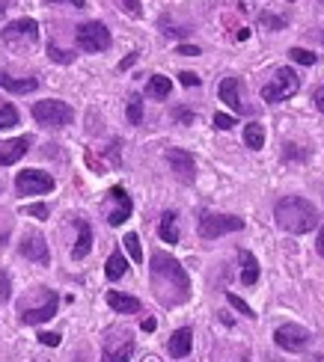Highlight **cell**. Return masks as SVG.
Masks as SVG:
<instances>
[{
	"mask_svg": "<svg viewBox=\"0 0 324 362\" xmlns=\"http://www.w3.org/2000/svg\"><path fill=\"white\" fill-rule=\"evenodd\" d=\"M274 217H277V226L292 234H307L319 226V211L310 199L303 196H286L277 202L274 208Z\"/></svg>",
	"mask_w": 324,
	"mask_h": 362,
	"instance_id": "obj_1",
	"label": "cell"
},
{
	"mask_svg": "<svg viewBox=\"0 0 324 362\" xmlns=\"http://www.w3.org/2000/svg\"><path fill=\"white\" fill-rule=\"evenodd\" d=\"M152 279H155V288H158L161 300H164V291H178V297L187 300L191 279H187L185 267L178 265L173 256H167V252H152Z\"/></svg>",
	"mask_w": 324,
	"mask_h": 362,
	"instance_id": "obj_2",
	"label": "cell"
},
{
	"mask_svg": "<svg viewBox=\"0 0 324 362\" xmlns=\"http://www.w3.org/2000/svg\"><path fill=\"white\" fill-rule=\"evenodd\" d=\"M298 86H301V80H298V75H294L292 69H277L274 77L262 86V98L268 104L286 101V98H292L294 93H298Z\"/></svg>",
	"mask_w": 324,
	"mask_h": 362,
	"instance_id": "obj_3",
	"label": "cell"
},
{
	"mask_svg": "<svg viewBox=\"0 0 324 362\" xmlns=\"http://www.w3.org/2000/svg\"><path fill=\"white\" fill-rule=\"evenodd\" d=\"M33 119L45 125V128H66V125L75 119V110L66 101H36L33 104Z\"/></svg>",
	"mask_w": 324,
	"mask_h": 362,
	"instance_id": "obj_4",
	"label": "cell"
},
{
	"mask_svg": "<svg viewBox=\"0 0 324 362\" xmlns=\"http://www.w3.org/2000/svg\"><path fill=\"white\" fill-rule=\"evenodd\" d=\"M241 229H244V220L232 214H202V220H200V234L205 241H214L220 234L241 232Z\"/></svg>",
	"mask_w": 324,
	"mask_h": 362,
	"instance_id": "obj_5",
	"label": "cell"
},
{
	"mask_svg": "<svg viewBox=\"0 0 324 362\" xmlns=\"http://www.w3.org/2000/svg\"><path fill=\"white\" fill-rule=\"evenodd\" d=\"M78 48L80 51H89V53H98V51H107L111 48V30L98 21H86L78 27Z\"/></svg>",
	"mask_w": 324,
	"mask_h": 362,
	"instance_id": "obj_6",
	"label": "cell"
},
{
	"mask_svg": "<svg viewBox=\"0 0 324 362\" xmlns=\"http://www.w3.org/2000/svg\"><path fill=\"white\" fill-rule=\"evenodd\" d=\"M15 187L21 196H39V193L54 190V178L48 173H42V169H24V173H18V178H15Z\"/></svg>",
	"mask_w": 324,
	"mask_h": 362,
	"instance_id": "obj_7",
	"label": "cell"
},
{
	"mask_svg": "<svg viewBox=\"0 0 324 362\" xmlns=\"http://www.w3.org/2000/svg\"><path fill=\"white\" fill-rule=\"evenodd\" d=\"M274 341L283 350H292V354H298V350H303V348L310 345V333L303 330V327H298V324H283V327H277Z\"/></svg>",
	"mask_w": 324,
	"mask_h": 362,
	"instance_id": "obj_8",
	"label": "cell"
},
{
	"mask_svg": "<svg viewBox=\"0 0 324 362\" xmlns=\"http://www.w3.org/2000/svg\"><path fill=\"white\" fill-rule=\"evenodd\" d=\"M36 36H39V24H36L33 18H18V21L6 24L3 42L6 45H33Z\"/></svg>",
	"mask_w": 324,
	"mask_h": 362,
	"instance_id": "obj_9",
	"label": "cell"
},
{
	"mask_svg": "<svg viewBox=\"0 0 324 362\" xmlns=\"http://www.w3.org/2000/svg\"><path fill=\"white\" fill-rule=\"evenodd\" d=\"M167 160H170V167H173V173L185 181V184H191V181L196 178V160L191 152H185V149H170L167 152Z\"/></svg>",
	"mask_w": 324,
	"mask_h": 362,
	"instance_id": "obj_10",
	"label": "cell"
},
{
	"mask_svg": "<svg viewBox=\"0 0 324 362\" xmlns=\"http://www.w3.org/2000/svg\"><path fill=\"white\" fill-rule=\"evenodd\" d=\"M134 354L131 336H113L104 341V362H128Z\"/></svg>",
	"mask_w": 324,
	"mask_h": 362,
	"instance_id": "obj_11",
	"label": "cell"
},
{
	"mask_svg": "<svg viewBox=\"0 0 324 362\" xmlns=\"http://www.w3.org/2000/svg\"><path fill=\"white\" fill-rule=\"evenodd\" d=\"M21 256L30 261H39V265H48V243L39 232H30L21 238Z\"/></svg>",
	"mask_w": 324,
	"mask_h": 362,
	"instance_id": "obj_12",
	"label": "cell"
},
{
	"mask_svg": "<svg viewBox=\"0 0 324 362\" xmlns=\"http://www.w3.org/2000/svg\"><path fill=\"white\" fill-rule=\"evenodd\" d=\"M30 149V137H15V140H3L0 143V167H9L15 160H21Z\"/></svg>",
	"mask_w": 324,
	"mask_h": 362,
	"instance_id": "obj_13",
	"label": "cell"
},
{
	"mask_svg": "<svg viewBox=\"0 0 324 362\" xmlns=\"http://www.w3.org/2000/svg\"><path fill=\"white\" fill-rule=\"evenodd\" d=\"M111 199L116 202V208L107 214V223H111V226H122L131 217V199H128V193H125L122 187H113L111 190Z\"/></svg>",
	"mask_w": 324,
	"mask_h": 362,
	"instance_id": "obj_14",
	"label": "cell"
},
{
	"mask_svg": "<svg viewBox=\"0 0 324 362\" xmlns=\"http://www.w3.org/2000/svg\"><path fill=\"white\" fill-rule=\"evenodd\" d=\"M57 294L54 291H48V300H45V306H39V309H21V321L24 324H45L48 318H54V315H57Z\"/></svg>",
	"mask_w": 324,
	"mask_h": 362,
	"instance_id": "obj_15",
	"label": "cell"
},
{
	"mask_svg": "<svg viewBox=\"0 0 324 362\" xmlns=\"http://www.w3.org/2000/svg\"><path fill=\"white\" fill-rule=\"evenodd\" d=\"M191 348H194V333L187 330V327L176 330L173 336H170L167 350H170V357H173V359H185L187 354H191Z\"/></svg>",
	"mask_w": 324,
	"mask_h": 362,
	"instance_id": "obj_16",
	"label": "cell"
},
{
	"mask_svg": "<svg viewBox=\"0 0 324 362\" xmlns=\"http://www.w3.org/2000/svg\"><path fill=\"white\" fill-rule=\"evenodd\" d=\"M218 93H220V101H227L235 113L244 110V104H241V95H238V77H223L220 86H218Z\"/></svg>",
	"mask_w": 324,
	"mask_h": 362,
	"instance_id": "obj_17",
	"label": "cell"
},
{
	"mask_svg": "<svg viewBox=\"0 0 324 362\" xmlns=\"http://www.w3.org/2000/svg\"><path fill=\"white\" fill-rule=\"evenodd\" d=\"M107 306L119 315H134L140 312V300L137 297H128V294H119V291H107Z\"/></svg>",
	"mask_w": 324,
	"mask_h": 362,
	"instance_id": "obj_18",
	"label": "cell"
},
{
	"mask_svg": "<svg viewBox=\"0 0 324 362\" xmlns=\"http://www.w3.org/2000/svg\"><path fill=\"white\" fill-rule=\"evenodd\" d=\"M89 250H93V229H89L86 220H78V241H75V247H71V256L86 258Z\"/></svg>",
	"mask_w": 324,
	"mask_h": 362,
	"instance_id": "obj_19",
	"label": "cell"
},
{
	"mask_svg": "<svg viewBox=\"0 0 324 362\" xmlns=\"http://www.w3.org/2000/svg\"><path fill=\"white\" fill-rule=\"evenodd\" d=\"M0 86H3L6 93H30V89L39 86V80L36 77H9L0 71Z\"/></svg>",
	"mask_w": 324,
	"mask_h": 362,
	"instance_id": "obj_20",
	"label": "cell"
},
{
	"mask_svg": "<svg viewBox=\"0 0 324 362\" xmlns=\"http://www.w3.org/2000/svg\"><path fill=\"white\" fill-rule=\"evenodd\" d=\"M256 279H259V261L253 252H247V250H241V282L244 285H256Z\"/></svg>",
	"mask_w": 324,
	"mask_h": 362,
	"instance_id": "obj_21",
	"label": "cell"
},
{
	"mask_svg": "<svg viewBox=\"0 0 324 362\" xmlns=\"http://www.w3.org/2000/svg\"><path fill=\"white\" fill-rule=\"evenodd\" d=\"M125 270H128V261H125L122 252H119V250L111 252V258H107V265H104L107 279H122V276H125Z\"/></svg>",
	"mask_w": 324,
	"mask_h": 362,
	"instance_id": "obj_22",
	"label": "cell"
},
{
	"mask_svg": "<svg viewBox=\"0 0 324 362\" xmlns=\"http://www.w3.org/2000/svg\"><path fill=\"white\" fill-rule=\"evenodd\" d=\"M244 143H247V149H262L265 146V125H259V122H250L247 128H244Z\"/></svg>",
	"mask_w": 324,
	"mask_h": 362,
	"instance_id": "obj_23",
	"label": "cell"
},
{
	"mask_svg": "<svg viewBox=\"0 0 324 362\" xmlns=\"http://www.w3.org/2000/svg\"><path fill=\"white\" fill-rule=\"evenodd\" d=\"M161 241H167V243H178V226H176V214L173 211H167L164 217H161Z\"/></svg>",
	"mask_w": 324,
	"mask_h": 362,
	"instance_id": "obj_24",
	"label": "cell"
},
{
	"mask_svg": "<svg viewBox=\"0 0 324 362\" xmlns=\"http://www.w3.org/2000/svg\"><path fill=\"white\" fill-rule=\"evenodd\" d=\"M170 89H173V84H170V77H164V75H152V80L146 84V93L152 98H167Z\"/></svg>",
	"mask_w": 324,
	"mask_h": 362,
	"instance_id": "obj_25",
	"label": "cell"
},
{
	"mask_svg": "<svg viewBox=\"0 0 324 362\" xmlns=\"http://www.w3.org/2000/svg\"><path fill=\"white\" fill-rule=\"evenodd\" d=\"M15 125H18V110L12 104H0V131L15 128Z\"/></svg>",
	"mask_w": 324,
	"mask_h": 362,
	"instance_id": "obj_26",
	"label": "cell"
},
{
	"mask_svg": "<svg viewBox=\"0 0 324 362\" xmlns=\"http://www.w3.org/2000/svg\"><path fill=\"white\" fill-rule=\"evenodd\" d=\"M122 243H125V250H128V256H131L134 261H143V250H140V238H137V234L128 232Z\"/></svg>",
	"mask_w": 324,
	"mask_h": 362,
	"instance_id": "obj_27",
	"label": "cell"
},
{
	"mask_svg": "<svg viewBox=\"0 0 324 362\" xmlns=\"http://www.w3.org/2000/svg\"><path fill=\"white\" fill-rule=\"evenodd\" d=\"M289 57L294 60V62H301V66H316V53H312V51H307V48H292L289 51Z\"/></svg>",
	"mask_w": 324,
	"mask_h": 362,
	"instance_id": "obj_28",
	"label": "cell"
},
{
	"mask_svg": "<svg viewBox=\"0 0 324 362\" xmlns=\"http://www.w3.org/2000/svg\"><path fill=\"white\" fill-rule=\"evenodd\" d=\"M128 122L131 125H140L143 122V101H140L137 95L128 98Z\"/></svg>",
	"mask_w": 324,
	"mask_h": 362,
	"instance_id": "obj_29",
	"label": "cell"
},
{
	"mask_svg": "<svg viewBox=\"0 0 324 362\" xmlns=\"http://www.w3.org/2000/svg\"><path fill=\"white\" fill-rule=\"evenodd\" d=\"M214 128H218V131L235 128V116H229V113H214Z\"/></svg>",
	"mask_w": 324,
	"mask_h": 362,
	"instance_id": "obj_30",
	"label": "cell"
},
{
	"mask_svg": "<svg viewBox=\"0 0 324 362\" xmlns=\"http://www.w3.org/2000/svg\"><path fill=\"white\" fill-rule=\"evenodd\" d=\"M9 232H12V220H9V214L0 208V247L6 243V238H9Z\"/></svg>",
	"mask_w": 324,
	"mask_h": 362,
	"instance_id": "obj_31",
	"label": "cell"
},
{
	"mask_svg": "<svg viewBox=\"0 0 324 362\" xmlns=\"http://www.w3.org/2000/svg\"><path fill=\"white\" fill-rule=\"evenodd\" d=\"M227 300H229L232 306H235V309H238L241 315H247V318H256V315H253V309H250V306H247L244 300H241L238 294H232V291H229V294H227Z\"/></svg>",
	"mask_w": 324,
	"mask_h": 362,
	"instance_id": "obj_32",
	"label": "cell"
},
{
	"mask_svg": "<svg viewBox=\"0 0 324 362\" xmlns=\"http://www.w3.org/2000/svg\"><path fill=\"white\" fill-rule=\"evenodd\" d=\"M12 297V282H9V274L0 270V303H6Z\"/></svg>",
	"mask_w": 324,
	"mask_h": 362,
	"instance_id": "obj_33",
	"label": "cell"
},
{
	"mask_svg": "<svg viewBox=\"0 0 324 362\" xmlns=\"http://www.w3.org/2000/svg\"><path fill=\"white\" fill-rule=\"evenodd\" d=\"M24 214L36 217V220H48V205H42V202H36V205H27V208H24Z\"/></svg>",
	"mask_w": 324,
	"mask_h": 362,
	"instance_id": "obj_34",
	"label": "cell"
},
{
	"mask_svg": "<svg viewBox=\"0 0 324 362\" xmlns=\"http://www.w3.org/2000/svg\"><path fill=\"white\" fill-rule=\"evenodd\" d=\"M259 21H262L265 27H274V30H283V27H286L283 18H277V15H271V12H262V15H259Z\"/></svg>",
	"mask_w": 324,
	"mask_h": 362,
	"instance_id": "obj_35",
	"label": "cell"
},
{
	"mask_svg": "<svg viewBox=\"0 0 324 362\" xmlns=\"http://www.w3.org/2000/svg\"><path fill=\"white\" fill-rule=\"evenodd\" d=\"M39 341L45 348H57L60 345V333H39Z\"/></svg>",
	"mask_w": 324,
	"mask_h": 362,
	"instance_id": "obj_36",
	"label": "cell"
},
{
	"mask_svg": "<svg viewBox=\"0 0 324 362\" xmlns=\"http://www.w3.org/2000/svg\"><path fill=\"white\" fill-rule=\"evenodd\" d=\"M48 57H51V60H57V62H71V53H69V51H60V48H54V45L48 48Z\"/></svg>",
	"mask_w": 324,
	"mask_h": 362,
	"instance_id": "obj_37",
	"label": "cell"
},
{
	"mask_svg": "<svg viewBox=\"0 0 324 362\" xmlns=\"http://www.w3.org/2000/svg\"><path fill=\"white\" fill-rule=\"evenodd\" d=\"M178 80H182L185 86H200V75H194V71H182Z\"/></svg>",
	"mask_w": 324,
	"mask_h": 362,
	"instance_id": "obj_38",
	"label": "cell"
},
{
	"mask_svg": "<svg viewBox=\"0 0 324 362\" xmlns=\"http://www.w3.org/2000/svg\"><path fill=\"white\" fill-rule=\"evenodd\" d=\"M176 53H182V57H196V53H200V48H196V45H178Z\"/></svg>",
	"mask_w": 324,
	"mask_h": 362,
	"instance_id": "obj_39",
	"label": "cell"
},
{
	"mask_svg": "<svg viewBox=\"0 0 324 362\" xmlns=\"http://www.w3.org/2000/svg\"><path fill=\"white\" fill-rule=\"evenodd\" d=\"M312 101H316V107H319V110L324 113V86H319V89H316V95H312Z\"/></svg>",
	"mask_w": 324,
	"mask_h": 362,
	"instance_id": "obj_40",
	"label": "cell"
},
{
	"mask_svg": "<svg viewBox=\"0 0 324 362\" xmlns=\"http://www.w3.org/2000/svg\"><path fill=\"white\" fill-rule=\"evenodd\" d=\"M125 9H128L131 15H140V0H125Z\"/></svg>",
	"mask_w": 324,
	"mask_h": 362,
	"instance_id": "obj_41",
	"label": "cell"
},
{
	"mask_svg": "<svg viewBox=\"0 0 324 362\" xmlns=\"http://www.w3.org/2000/svg\"><path fill=\"white\" fill-rule=\"evenodd\" d=\"M51 3H71L75 9H84V6H86V0H51Z\"/></svg>",
	"mask_w": 324,
	"mask_h": 362,
	"instance_id": "obj_42",
	"label": "cell"
},
{
	"mask_svg": "<svg viewBox=\"0 0 324 362\" xmlns=\"http://www.w3.org/2000/svg\"><path fill=\"white\" fill-rule=\"evenodd\" d=\"M176 119H182V122H194V113H191V110H176Z\"/></svg>",
	"mask_w": 324,
	"mask_h": 362,
	"instance_id": "obj_43",
	"label": "cell"
},
{
	"mask_svg": "<svg viewBox=\"0 0 324 362\" xmlns=\"http://www.w3.org/2000/svg\"><path fill=\"white\" fill-rule=\"evenodd\" d=\"M316 247H319V256H324V226L319 229V243H316Z\"/></svg>",
	"mask_w": 324,
	"mask_h": 362,
	"instance_id": "obj_44",
	"label": "cell"
},
{
	"mask_svg": "<svg viewBox=\"0 0 324 362\" xmlns=\"http://www.w3.org/2000/svg\"><path fill=\"white\" fill-rule=\"evenodd\" d=\"M155 327H158V324H155V318H146V321H143V330H146V333H152Z\"/></svg>",
	"mask_w": 324,
	"mask_h": 362,
	"instance_id": "obj_45",
	"label": "cell"
},
{
	"mask_svg": "<svg viewBox=\"0 0 324 362\" xmlns=\"http://www.w3.org/2000/svg\"><path fill=\"white\" fill-rule=\"evenodd\" d=\"M134 60H137V53H131L128 60H122V62H119V69H128V66H134Z\"/></svg>",
	"mask_w": 324,
	"mask_h": 362,
	"instance_id": "obj_46",
	"label": "cell"
},
{
	"mask_svg": "<svg viewBox=\"0 0 324 362\" xmlns=\"http://www.w3.org/2000/svg\"><path fill=\"white\" fill-rule=\"evenodd\" d=\"M3 12H6V3H3V0H0V18H3Z\"/></svg>",
	"mask_w": 324,
	"mask_h": 362,
	"instance_id": "obj_47",
	"label": "cell"
},
{
	"mask_svg": "<svg viewBox=\"0 0 324 362\" xmlns=\"http://www.w3.org/2000/svg\"><path fill=\"white\" fill-rule=\"evenodd\" d=\"M310 362H324V357H312V359H310Z\"/></svg>",
	"mask_w": 324,
	"mask_h": 362,
	"instance_id": "obj_48",
	"label": "cell"
},
{
	"mask_svg": "<svg viewBox=\"0 0 324 362\" xmlns=\"http://www.w3.org/2000/svg\"><path fill=\"white\" fill-rule=\"evenodd\" d=\"M33 362H45V359H33Z\"/></svg>",
	"mask_w": 324,
	"mask_h": 362,
	"instance_id": "obj_49",
	"label": "cell"
}]
</instances>
